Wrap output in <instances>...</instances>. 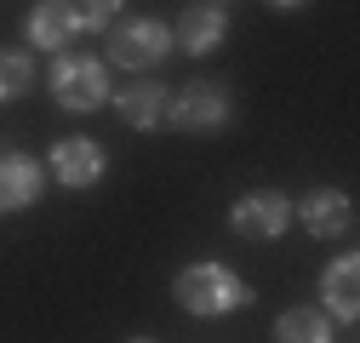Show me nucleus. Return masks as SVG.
<instances>
[{"label": "nucleus", "instance_id": "obj_1", "mask_svg": "<svg viewBox=\"0 0 360 343\" xmlns=\"http://www.w3.org/2000/svg\"><path fill=\"white\" fill-rule=\"evenodd\" d=\"M172 292H177V304H184L189 315H229L235 304H246V297H252L223 264H189L184 275H177Z\"/></svg>", "mask_w": 360, "mask_h": 343}, {"label": "nucleus", "instance_id": "obj_2", "mask_svg": "<svg viewBox=\"0 0 360 343\" xmlns=\"http://www.w3.org/2000/svg\"><path fill=\"white\" fill-rule=\"evenodd\" d=\"M52 98H58L63 109H75V115L109 103V69H103L98 58H63V63L52 69Z\"/></svg>", "mask_w": 360, "mask_h": 343}, {"label": "nucleus", "instance_id": "obj_3", "mask_svg": "<svg viewBox=\"0 0 360 343\" xmlns=\"http://www.w3.org/2000/svg\"><path fill=\"white\" fill-rule=\"evenodd\" d=\"M172 52V29L166 23H155V18H131V23H120L115 34H109V58L120 63V69H155L160 58Z\"/></svg>", "mask_w": 360, "mask_h": 343}, {"label": "nucleus", "instance_id": "obj_4", "mask_svg": "<svg viewBox=\"0 0 360 343\" xmlns=\"http://www.w3.org/2000/svg\"><path fill=\"white\" fill-rule=\"evenodd\" d=\"M172 126H184V132H217L223 120H229V92H223L217 80H189L184 92L166 103Z\"/></svg>", "mask_w": 360, "mask_h": 343}, {"label": "nucleus", "instance_id": "obj_5", "mask_svg": "<svg viewBox=\"0 0 360 343\" xmlns=\"http://www.w3.org/2000/svg\"><path fill=\"white\" fill-rule=\"evenodd\" d=\"M286 218H292V206H286L281 189H252V195H240L235 212H229L235 235H246V240H275V235L286 229Z\"/></svg>", "mask_w": 360, "mask_h": 343}, {"label": "nucleus", "instance_id": "obj_6", "mask_svg": "<svg viewBox=\"0 0 360 343\" xmlns=\"http://www.w3.org/2000/svg\"><path fill=\"white\" fill-rule=\"evenodd\" d=\"M52 178L63 189H86V183H98L103 178V149L92 138H63L52 149Z\"/></svg>", "mask_w": 360, "mask_h": 343}, {"label": "nucleus", "instance_id": "obj_7", "mask_svg": "<svg viewBox=\"0 0 360 343\" xmlns=\"http://www.w3.org/2000/svg\"><path fill=\"white\" fill-rule=\"evenodd\" d=\"M303 229H309L314 240H338V235H349V229H354V200L338 195V189H314V195L303 200Z\"/></svg>", "mask_w": 360, "mask_h": 343}, {"label": "nucleus", "instance_id": "obj_8", "mask_svg": "<svg viewBox=\"0 0 360 343\" xmlns=\"http://www.w3.org/2000/svg\"><path fill=\"white\" fill-rule=\"evenodd\" d=\"M223 34H229V23H223V12H217V6H189L184 18H177V29H172V40H177V46H184L189 58L217 52V46H223Z\"/></svg>", "mask_w": 360, "mask_h": 343}, {"label": "nucleus", "instance_id": "obj_9", "mask_svg": "<svg viewBox=\"0 0 360 343\" xmlns=\"http://www.w3.org/2000/svg\"><path fill=\"white\" fill-rule=\"evenodd\" d=\"M86 29V18L69 6V0H40L29 12V40L34 46H69V40Z\"/></svg>", "mask_w": 360, "mask_h": 343}, {"label": "nucleus", "instance_id": "obj_10", "mask_svg": "<svg viewBox=\"0 0 360 343\" xmlns=\"http://www.w3.org/2000/svg\"><path fill=\"white\" fill-rule=\"evenodd\" d=\"M166 92H160V80H131L126 92L115 98V109H120V120L126 126H138V132H149V126H160L166 120Z\"/></svg>", "mask_w": 360, "mask_h": 343}, {"label": "nucleus", "instance_id": "obj_11", "mask_svg": "<svg viewBox=\"0 0 360 343\" xmlns=\"http://www.w3.org/2000/svg\"><path fill=\"white\" fill-rule=\"evenodd\" d=\"M321 304H326L338 321H354V309H360V257H338V264L326 269Z\"/></svg>", "mask_w": 360, "mask_h": 343}, {"label": "nucleus", "instance_id": "obj_12", "mask_svg": "<svg viewBox=\"0 0 360 343\" xmlns=\"http://www.w3.org/2000/svg\"><path fill=\"white\" fill-rule=\"evenodd\" d=\"M40 195V166L29 155H0V212H18Z\"/></svg>", "mask_w": 360, "mask_h": 343}, {"label": "nucleus", "instance_id": "obj_13", "mask_svg": "<svg viewBox=\"0 0 360 343\" xmlns=\"http://www.w3.org/2000/svg\"><path fill=\"white\" fill-rule=\"evenodd\" d=\"M275 343H332V321L321 309H286L275 321Z\"/></svg>", "mask_w": 360, "mask_h": 343}, {"label": "nucleus", "instance_id": "obj_14", "mask_svg": "<svg viewBox=\"0 0 360 343\" xmlns=\"http://www.w3.org/2000/svg\"><path fill=\"white\" fill-rule=\"evenodd\" d=\"M34 86V63L23 58V52H0V103L6 98H23Z\"/></svg>", "mask_w": 360, "mask_h": 343}, {"label": "nucleus", "instance_id": "obj_15", "mask_svg": "<svg viewBox=\"0 0 360 343\" xmlns=\"http://www.w3.org/2000/svg\"><path fill=\"white\" fill-rule=\"evenodd\" d=\"M75 12H80L86 23H109V18L120 12V0H75Z\"/></svg>", "mask_w": 360, "mask_h": 343}, {"label": "nucleus", "instance_id": "obj_16", "mask_svg": "<svg viewBox=\"0 0 360 343\" xmlns=\"http://www.w3.org/2000/svg\"><path fill=\"white\" fill-rule=\"evenodd\" d=\"M275 6H303V0H275Z\"/></svg>", "mask_w": 360, "mask_h": 343}, {"label": "nucleus", "instance_id": "obj_17", "mask_svg": "<svg viewBox=\"0 0 360 343\" xmlns=\"http://www.w3.org/2000/svg\"><path fill=\"white\" fill-rule=\"evenodd\" d=\"M131 343H155V337H131Z\"/></svg>", "mask_w": 360, "mask_h": 343}]
</instances>
